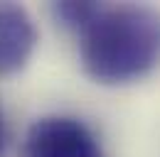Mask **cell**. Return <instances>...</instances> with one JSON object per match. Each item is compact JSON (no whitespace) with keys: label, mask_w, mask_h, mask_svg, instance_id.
I'll list each match as a JSON object with an SVG mask.
<instances>
[{"label":"cell","mask_w":160,"mask_h":157,"mask_svg":"<svg viewBox=\"0 0 160 157\" xmlns=\"http://www.w3.org/2000/svg\"><path fill=\"white\" fill-rule=\"evenodd\" d=\"M81 64L99 83H128L160 64V10L118 5L81 32Z\"/></svg>","instance_id":"1"},{"label":"cell","mask_w":160,"mask_h":157,"mask_svg":"<svg viewBox=\"0 0 160 157\" xmlns=\"http://www.w3.org/2000/svg\"><path fill=\"white\" fill-rule=\"evenodd\" d=\"M22 157H103L96 135L77 118L47 116L30 125Z\"/></svg>","instance_id":"2"},{"label":"cell","mask_w":160,"mask_h":157,"mask_svg":"<svg viewBox=\"0 0 160 157\" xmlns=\"http://www.w3.org/2000/svg\"><path fill=\"white\" fill-rule=\"evenodd\" d=\"M37 44V27L30 12L15 2H0V74H12L27 64Z\"/></svg>","instance_id":"3"},{"label":"cell","mask_w":160,"mask_h":157,"mask_svg":"<svg viewBox=\"0 0 160 157\" xmlns=\"http://www.w3.org/2000/svg\"><path fill=\"white\" fill-rule=\"evenodd\" d=\"M103 10L101 2H77V0H64L54 5V15L64 27H72L77 32H84Z\"/></svg>","instance_id":"4"},{"label":"cell","mask_w":160,"mask_h":157,"mask_svg":"<svg viewBox=\"0 0 160 157\" xmlns=\"http://www.w3.org/2000/svg\"><path fill=\"white\" fill-rule=\"evenodd\" d=\"M5 152V130H2V120H0V157Z\"/></svg>","instance_id":"5"}]
</instances>
